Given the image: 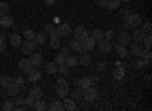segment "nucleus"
<instances>
[{"instance_id": "5701e85b", "label": "nucleus", "mask_w": 152, "mask_h": 111, "mask_svg": "<svg viewBox=\"0 0 152 111\" xmlns=\"http://www.w3.org/2000/svg\"><path fill=\"white\" fill-rule=\"evenodd\" d=\"M70 49H72L73 52H76V53H87V52L82 50V44H81V41H78V40L70 41Z\"/></svg>"}, {"instance_id": "f3484780", "label": "nucleus", "mask_w": 152, "mask_h": 111, "mask_svg": "<svg viewBox=\"0 0 152 111\" xmlns=\"http://www.w3.org/2000/svg\"><path fill=\"white\" fill-rule=\"evenodd\" d=\"M29 59H31V63H32L34 67H40V66L43 64V55H40V53H35V52H34Z\"/></svg>"}, {"instance_id": "c85d7f7f", "label": "nucleus", "mask_w": 152, "mask_h": 111, "mask_svg": "<svg viewBox=\"0 0 152 111\" xmlns=\"http://www.w3.org/2000/svg\"><path fill=\"white\" fill-rule=\"evenodd\" d=\"M91 38L97 43V41H100V40H102L104 38V31H100V29H94V31H91Z\"/></svg>"}, {"instance_id": "9b49d317", "label": "nucleus", "mask_w": 152, "mask_h": 111, "mask_svg": "<svg viewBox=\"0 0 152 111\" xmlns=\"http://www.w3.org/2000/svg\"><path fill=\"white\" fill-rule=\"evenodd\" d=\"M119 44H122V46H128L129 43H131V34L128 32V31H122L120 34H119Z\"/></svg>"}, {"instance_id": "09e8293b", "label": "nucleus", "mask_w": 152, "mask_h": 111, "mask_svg": "<svg viewBox=\"0 0 152 111\" xmlns=\"http://www.w3.org/2000/svg\"><path fill=\"white\" fill-rule=\"evenodd\" d=\"M24 104H26V105H29V107H34V104H35V99H34L32 96H28L26 99H24Z\"/></svg>"}, {"instance_id": "ddd939ff", "label": "nucleus", "mask_w": 152, "mask_h": 111, "mask_svg": "<svg viewBox=\"0 0 152 111\" xmlns=\"http://www.w3.org/2000/svg\"><path fill=\"white\" fill-rule=\"evenodd\" d=\"M26 75H28V81H31V82H37V81L41 79V73L37 69H31Z\"/></svg>"}, {"instance_id": "dca6fc26", "label": "nucleus", "mask_w": 152, "mask_h": 111, "mask_svg": "<svg viewBox=\"0 0 152 111\" xmlns=\"http://www.w3.org/2000/svg\"><path fill=\"white\" fill-rule=\"evenodd\" d=\"M46 40H47V34H46V32H38V34H35V37H34V43H35L37 46L44 44Z\"/></svg>"}, {"instance_id": "aec40b11", "label": "nucleus", "mask_w": 152, "mask_h": 111, "mask_svg": "<svg viewBox=\"0 0 152 111\" xmlns=\"http://www.w3.org/2000/svg\"><path fill=\"white\" fill-rule=\"evenodd\" d=\"M6 90V93H8V96H15V94H18L20 93V87H18V85L15 84V82H12L11 85H8V87L5 88Z\"/></svg>"}, {"instance_id": "3c124183", "label": "nucleus", "mask_w": 152, "mask_h": 111, "mask_svg": "<svg viewBox=\"0 0 152 111\" xmlns=\"http://www.w3.org/2000/svg\"><path fill=\"white\" fill-rule=\"evenodd\" d=\"M5 49H6V43H5V40L0 38V53L5 52Z\"/></svg>"}, {"instance_id": "864d4df0", "label": "nucleus", "mask_w": 152, "mask_h": 111, "mask_svg": "<svg viewBox=\"0 0 152 111\" xmlns=\"http://www.w3.org/2000/svg\"><path fill=\"white\" fill-rule=\"evenodd\" d=\"M105 67H107L105 63H97V67H96V69H97L99 72H102V70H105Z\"/></svg>"}, {"instance_id": "052dcab7", "label": "nucleus", "mask_w": 152, "mask_h": 111, "mask_svg": "<svg viewBox=\"0 0 152 111\" xmlns=\"http://www.w3.org/2000/svg\"><path fill=\"white\" fill-rule=\"evenodd\" d=\"M122 2H131V0H122Z\"/></svg>"}, {"instance_id": "473e14b6", "label": "nucleus", "mask_w": 152, "mask_h": 111, "mask_svg": "<svg viewBox=\"0 0 152 111\" xmlns=\"http://www.w3.org/2000/svg\"><path fill=\"white\" fill-rule=\"evenodd\" d=\"M34 107H35V110H37V111H44V110H47L46 102H44V101H41V99H37V101H35V104H34Z\"/></svg>"}, {"instance_id": "7ed1b4c3", "label": "nucleus", "mask_w": 152, "mask_h": 111, "mask_svg": "<svg viewBox=\"0 0 152 111\" xmlns=\"http://www.w3.org/2000/svg\"><path fill=\"white\" fill-rule=\"evenodd\" d=\"M97 88L94 87V85H90L88 88H84V94H82V97H84V101H87V102H93V101H96L97 99Z\"/></svg>"}, {"instance_id": "bf43d9fd", "label": "nucleus", "mask_w": 152, "mask_h": 111, "mask_svg": "<svg viewBox=\"0 0 152 111\" xmlns=\"http://www.w3.org/2000/svg\"><path fill=\"white\" fill-rule=\"evenodd\" d=\"M53 21H55V23H58V24H59V17H55V18H53Z\"/></svg>"}, {"instance_id": "a19ab883", "label": "nucleus", "mask_w": 152, "mask_h": 111, "mask_svg": "<svg viewBox=\"0 0 152 111\" xmlns=\"http://www.w3.org/2000/svg\"><path fill=\"white\" fill-rule=\"evenodd\" d=\"M14 82L18 85L20 88H24V78H23V76H17V78H14Z\"/></svg>"}, {"instance_id": "4be33fe9", "label": "nucleus", "mask_w": 152, "mask_h": 111, "mask_svg": "<svg viewBox=\"0 0 152 111\" xmlns=\"http://www.w3.org/2000/svg\"><path fill=\"white\" fill-rule=\"evenodd\" d=\"M145 35H146V32H145L143 29H138V31H134V32H132L131 38H132V40H134L135 43H140V41H143Z\"/></svg>"}, {"instance_id": "4d7b16f0", "label": "nucleus", "mask_w": 152, "mask_h": 111, "mask_svg": "<svg viewBox=\"0 0 152 111\" xmlns=\"http://www.w3.org/2000/svg\"><path fill=\"white\" fill-rule=\"evenodd\" d=\"M122 14H123L125 17H128V15L131 14V11H128V9H123V11H122Z\"/></svg>"}, {"instance_id": "c756f323", "label": "nucleus", "mask_w": 152, "mask_h": 111, "mask_svg": "<svg viewBox=\"0 0 152 111\" xmlns=\"http://www.w3.org/2000/svg\"><path fill=\"white\" fill-rule=\"evenodd\" d=\"M142 50H143V46H140L138 43H134V44H131V55H135V56H138L142 53Z\"/></svg>"}, {"instance_id": "393cba45", "label": "nucleus", "mask_w": 152, "mask_h": 111, "mask_svg": "<svg viewBox=\"0 0 152 111\" xmlns=\"http://www.w3.org/2000/svg\"><path fill=\"white\" fill-rule=\"evenodd\" d=\"M116 52H117V55L120 56V58H126L129 55V52H128V49H126V46H122V44H116Z\"/></svg>"}, {"instance_id": "f704fd0d", "label": "nucleus", "mask_w": 152, "mask_h": 111, "mask_svg": "<svg viewBox=\"0 0 152 111\" xmlns=\"http://www.w3.org/2000/svg\"><path fill=\"white\" fill-rule=\"evenodd\" d=\"M12 82H14V79L9 78V76H2V79H0V85H2V88H6L8 85H11Z\"/></svg>"}, {"instance_id": "f8f14e48", "label": "nucleus", "mask_w": 152, "mask_h": 111, "mask_svg": "<svg viewBox=\"0 0 152 111\" xmlns=\"http://www.w3.org/2000/svg\"><path fill=\"white\" fill-rule=\"evenodd\" d=\"M138 56H140V58L145 61V66L149 67V66L152 64V53H151V49H143L142 53L138 55Z\"/></svg>"}, {"instance_id": "a878e982", "label": "nucleus", "mask_w": 152, "mask_h": 111, "mask_svg": "<svg viewBox=\"0 0 152 111\" xmlns=\"http://www.w3.org/2000/svg\"><path fill=\"white\" fill-rule=\"evenodd\" d=\"M123 76H125V69L122 66H117L116 69H114V72H113V78L119 81V79H123Z\"/></svg>"}, {"instance_id": "13d9d810", "label": "nucleus", "mask_w": 152, "mask_h": 111, "mask_svg": "<svg viewBox=\"0 0 152 111\" xmlns=\"http://www.w3.org/2000/svg\"><path fill=\"white\" fill-rule=\"evenodd\" d=\"M0 38H2V40H5V34H3L2 31H0Z\"/></svg>"}, {"instance_id": "7c9ffc66", "label": "nucleus", "mask_w": 152, "mask_h": 111, "mask_svg": "<svg viewBox=\"0 0 152 111\" xmlns=\"http://www.w3.org/2000/svg\"><path fill=\"white\" fill-rule=\"evenodd\" d=\"M82 94H84V90H82L81 87H78V88L72 90V99L79 101V99H82Z\"/></svg>"}, {"instance_id": "b1692460", "label": "nucleus", "mask_w": 152, "mask_h": 111, "mask_svg": "<svg viewBox=\"0 0 152 111\" xmlns=\"http://www.w3.org/2000/svg\"><path fill=\"white\" fill-rule=\"evenodd\" d=\"M78 64L87 67V66H90L91 64V56L90 55H87V53H82L79 58H78Z\"/></svg>"}, {"instance_id": "f257e3e1", "label": "nucleus", "mask_w": 152, "mask_h": 111, "mask_svg": "<svg viewBox=\"0 0 152 111\" xmlns=\"http://www.w3.org/2000/svg\"><path fill=\"white\" fill-rule=\"evenodd\" d=\"M69 90H70V87H69V82L66 79H58L56 81V84H55V93H56L58 97H66L69 94Z\"/></svg>"}, {"instance_id": "72a5a7b5", "label": "nucleus", "mask_w": 152, "mask_h": 111, "mask_svg": "<svg viewBox=\"0 0 152 111\" xmlns=\"http://www.w3.org/2000/svg\"><path fill=\"white\" fill-rule=\"evenodd\" d=\"M9 8H11L9 3H6V2H0V17L9 14Z\"/></svg>"}, {"instance_id": "2eb2a0df", "label": "nucleus", "mask_w": 152, "mask_h": 111, "mask_svg": "<svg viewBox=\"0 0 152 111\" xmlns=\"http://www.w3.org/2000/svg\"><path fill=\"white\" fill-rule=\"evenodd\" d=\"M29 96H32L35 101H37V99H41V97H43V90H41V87L34 85V87L29 90Z\"/></svg>"}, {"instance_id": "9d476101", "label": "nucleus", "mask_w": 152, "mask_h": 111, "mask_svg": "<svg viewBox=\"0 0 152 111\" xmlns=\"http://www.w3.org/2000/svg\"><path fill=\"white\" fill-rule=\"evenodd\" d=\"M97 44H99V49H100V52L102 53H110L111 50H113V44H111V41H108V40H105V38H102L100 41H97Z\"/></svg>"}, {"instance_id": "20e7f679", "label": "nucleus", "mask_w": 152, "mask_h": 111, "mask_svg": "<svg viewBox=\"0 0 152 111\" xmlns=\"http://www.w3.org/2000/svg\"><path fill=\"white\" fill-rule=\"evenodd\" d=\"M35 47H37V44L34 43V40H23L21 41V52L24 55H32Z\"/></svg>"}, {"instance_id": "39448f33", "label": "nucleus", "mask_w": 152, "mask_h": 111, "mask_svg": "<svg viewBox=\"0 0 152 111\" xmlns=\"http://www.w3.org/2000/svg\"><path fill=\"white\" fill-rule=\"evenodd\" d=\"M70 32H72V29H70V24L69 23H59L58 24V28H56L58 37H69Z\"/></svg>"}, {"instance_id": "412c9836", "label": "nucleus", "mask_w": 152, "mask_h": 111, "mask_svg": "<svg viewBox=\"0 0 152 111\" xmlns=\"http://www.w3.org/2000/svg\"><path fill=\"white\" fill-rule=\"evenodd\" d=\"M44 70H46L47 75H55V73L58 72V64L55 63V61H53V63H46Z\"/></svg>"}, {"instance_id": "c9c22d12", "label": "nucleus", "mask_w": 152, "mask_h": 111, "mask_svg": "<svg viewBox=\"0 0 152 111\" xmlns=\"http://www.w3.org/2000/svg\"><path fill=\"white\" fill-rule=\"evenodd\" d=\"M143 44H145V49H151L152 47V37H151V32H148L143 38Z\"/></svg>"}, {"instance_id": "423d86ee", "label": "nucleus", "mask_w": 152, "mask_h": 111, "mask_svg": "<svg viewBox=\"0 0 152 111\" xmlns=\"http://www.w3.org/2000/svg\"><path fill=\"white\" fill-rule=\"evenodd\" d=\"M81 44H82V50H84V52H91L93 49H94V44H96V41L91 38L90 35H88L85 40H82V41H81Z\"/></svg>"}, {"instance_id": "a18cd8bd", "label": "nucleus", "mask_w": 152, "mask_h": 111, "mask_svg": "<svg viewBox=\"0 0 152 111\" xmlns=\"http://www.w3.org/2000/svg\"><path fill=\"white\" fill-rule=\"evenodd\" d=\"M104 38L108 40V41H111V40L114 38V32H113V31H105V32H104Z\"/></svg>"}, {"instance_id": "1a4fd4ad", "label": "nucleus", "mask_w": 152, "mask_h": 111, "mask_svg": "<svg viewBox=\"0 0 152 111\" xmlns=\"http://www.w3.org/2000/svg\"><path fill=\"white\" fill-rule=\"evenodd\" d=\"M18 69L21 70V72H24V73H28L31 69H34V66H32V63H31V59L29 58H21L20 61H18Z\"/></svg>"}, {"instance_id": "de8ad7c7", "label": "nucleus", "mask_w": 152, "mask_h": 111, "mask_svg": "<svg viewBox=\"0 0 152 111\" xmlns=\"http://www.w3.org/2000/svg\"><path fill=\"white\" fill-rule=\"evenodd\" d=\"M107 2H108V0H94V5L99 6V8H105L107 6Z\"/></svg>"}, {"instance_id": "58836bf2", "label": "nucleus", "mask_w": 152, "mask_h": 111, "mask_svg": "<svg viewBox=\"0 0 152 111\" xmlns=\"http://www.w3.org/2000/svg\"><path fill=\"white\" fill-rule=\"evenodd\" d=\"M44 31H46V34H49V35L56 34V28L53 26L52 23H47V24H46V28H44Z\"/></svg>"}, {"instance_id": "6e6d98bb", "label": "nucleus", "mask_w": 152, "mask_h": 111, "mask_svg": "<svg viewBox=\"0 0 152 111\" xmlns=\"http://www.w3.org/2000/svg\"><path fill=\"white\" fill-rule=\"evenodd\" d=\"M44 3H46V5H49V6H52V5H55V3H56V0H44Z\"/></svg>"}, {"instance_id": "6ab92c4d", "label": "nucleus", "mask_w": 152, "mask_h": 111, "mask_svg": "<svg viewBox=\"0 0 152 111\" xmlns=\"http://www.w3.org/2000/svg\"><path fill=\"white\" fill-rule=\"evenodd\" d=\"M61 37H58V34H53V35H50V38H49V43H50V47L52 49H59L61 47Z\"/></svg>"}, {"instance_id": "49530a36", "label": "nucleus", "mask_w": 152, "mask_h": 111, "mask_svg": "<svg viewBox=\"0 0 152 111\" xmlns=\"http://www.w3.org/2000/svg\"><path fill=\"white\" fill-rule=\"evenodd\" d=\"M14 97H15V102H14V104H17V105H21V104H24V97H23L20 93H18V94H15Z\"/></svg>"}, {"instance_id": "37998d69", "label": "nucleus", "mask_w": 152, "mask_h": 111, "mask_svg": "<svg viewBox=\"0 0 152 111\" xmlns=\"http://www.w3.org/2000/svg\"><path fill=\"white\" fill-rule=\"evenodd\" d=\"M5 111H11V110H14V102H11V101H6L2 107Z\"/></svg>"}, {"instance_id": "bb28decb", "label": "nucleus", "mask_w": 152, "mask_h": 111, "mask_svg": "<svg viewBox=\"0 0 152 111\" xmlns=\"http://www.w3.org/2000/svg\"><path fill=\"white\" fill-rule=\"evenodd\" d=\"M76 82V85L78 87H81L82 90L84 88H88L91 85V81H90V78H82V79H78V81H75Z\"/></svg>"}, {"instance_id": "4c0bfd02", "label": "nucleus", "mask_w": 152, "mask_h": 111, "mask_svg": "<svg viewBox=\"0 0 152 111\" xmlns=\"http://www.w3.org/2000/svg\"><path fill=\"white\" fill-rule=\"evenodd\" d=\"M34 37H35V32L32 29H24L23 31V38L24 40H34Z\"/></svg>"}, {"instance_id": "6e6552de", "label": "nucleus", "mask_w": 152, "mask_h": 111, "mask_svg": "<svg viewBox=\"0 0 152 111\" xmlns=\"http://www.w3.org/2000/svg\"><path fill=\"white\" fill-rule=\"evenodd\" d=\"M73 35H75V40H78V41H82L85 40L87 37H88V32L84 26H78L75 31H73Z\"/></svg>"}, {"instance_id": "0eeeda50", "label": "nucleus", "mask_w": 152, "mask_h": 111, "mask_svg": "<svg viewBox=\"0 0 152 111\" xmlns=\"http://www.w3.org/2000/svg\"><path fill=\"white\" fill-rule=\"evenodd\" d=\"M12 26H14V18L9 14L0 17V28L2 29H8V28H12Z\"/></svg>"}, {"instance_id": "8fccbe9b", "label": "nucleus", "mask_w": 152, "mask_h": 111, "mask_svg": "<svg viewBox=\"0 0 152 111\" xmlns=\"http://www.w3.org/2000/svg\"><path fill=\"white\" fill-rule=\"evenodd\" d=\"M134 66H135V69H143V67H145V61L140 58L138 61H135V64H134Z\"/></svg>"}, {"instance_id": "2f4dec72", "label": "nucleus", "mask_w": 152, "mask_h": 111, "mask_svg": "<svg viewBox=\"0 0 152 111\" xmlns=\"http://www.w3.org/2000/svg\"><path fill=\"white\" fill-rule=\"evenodd\" d=\"M47 110H50V111H62V110H64V107H62V102L61 101H55V102H52V105H50V107H47Z\"/></svg>"}, {"instance_id": "e433bc0d", "label": "nucleus", "mask_w": 152, "mask_h": 111, "mask_svg": "<svg viewBox=\"0 0 152 111\" xmlns=\"http://www.w3.org/2000/svg\"><path fill=\"white\" fill-rule=\"evenodd\" d=\"M119 6H120V0H108L105 8H108V9H117Z\"/></svg>"}, {"instance_id": "4468645a", "label": "nucleus", "mask_w": 152, "mask_h": 111, "mask_svg": "<svg viewBox=\"0 0 152 111\" xmlns=\"http://www.w3.org/2000/svg\"><path fill=\"white\" fill-rule=\"evenodd\" d=\"M21 41H23V38H21L20 34H12V35L9 37V44H11L12 47H20V46H21Z\"/></svg>"}, {"instance_id": "f03ea898", "label": "nucleus", "mask_w": 152, "mask_h": 111, "mask_svg": "<svg viewBox=\"0 0 152 111\" xmlns=\"http://www.w3.org/2000/svg\"><path fill=\"white\" fill-rule=\"evenodd\" d=\"M142 23H143L142 15H140V14H135V12H131V14H129L128 17H126L125 28H132V29H135V28L140 26Z\"/></svg>"}, {"instance_id": "5fc2aeb1", "label": "nucleus", "mask_w": 152, "mask_h": 111, "mask_svg": "<svg viewBox=\"0 0 152 111\" xmlns=\"http://www.w3.org/2000/svg\"><path fill=\"white\" fill-rule=\"evenodd\" d=\"M61 55L69 56V47H61Z\"/></svg>"}, {"instance_id": "79ce46f5", "label": "nucleus", "mask_w": 152, "mask_h": 111, "mask_svg": "<svg viewBox=\"0 0 152 111\" xmlns=\"http://www.w3.org/2000/svg\"><path fill=\"white\" fill-rule=\"evenodd\" d=\"M55 63L59 66V64H64L66 63V56L64 55H61V53H58L56 56H55Z\"/></svg>"}, {"instance_id": "cd10ccee", "label": "nucleus", "mask_w": 152, "mask_h": 111, "mask_svg": "<svg viewBox=\"0 0 152 111\" xmlns=\"http://www.w3.org/2000/svg\"><path fill=\"white\" fill-rule=\"evenodd\" d=\"M66 66L67 67H76L78 66V56H75V55L66 56Z\"/></svg>"}, {"instance_id": "603ef678", "label": "nucleus", "mask_w": 152, "mask_h": 111, "mask_svg": "<svg viewBox=\"0 0 152 111\" xmlns=\"http://www.w3.org/2000/svg\"><path fill=\"white\" fill-rule=\"evenodd\" d=\"M90 81H91V85H96L97 81H99V78H97L96 75H91V76H90Z\"/></svg>"}, {"instance_id": "ea45409f", "label": "nucleus", "mask_w": 152, "mask_h": 111, "mask_svg": "<svg viewBox=\"0 0 152 111\" xmlns=\"http://www.w3.org/2000/svg\"><path fill=\"white\" fill-rule=\"evenodd\" d=\"M58 72L61 73V75H67V73H69V67L66 66V63H64V64H59V66H58Z\"/></svg>"}, {"instance_id": "c03bdc74", "label": "nucleus", "mask_w": 152, "mask_h": 111, "mask_svg": "<svg viewBox=\"0 0 152 111\" xmlns=\"http://www.w3.org/2000/svg\"><path fill=\"white\" fill-rule=\"evenodd\" d=\"M143 31L148 34V32H151L152 31V23L149 21V20H146L145 23H143Z\"/></svg>"}, {"instance_id": "a211bd4d", "label": "nucleus", "mask_w": 152, "mask_h": 111, "mask_svg": "<svg viewBox=\"0 0 152 111\" xmlns=\"http://www.w3.org/2000/svg\"><path fill=\"white\" fill-rule=\"evenodd\" d=\"M62 107H64V110L67 111H72V110H76V101L75 99H70V97H64V102H62Z\"/></svg>"}]
</instances>
